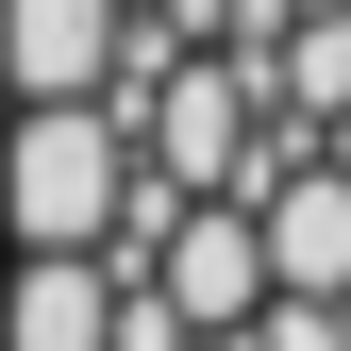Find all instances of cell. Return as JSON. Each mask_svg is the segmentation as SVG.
<instances>
[{"instance_id": "cell-3", "label": "cell", "mask_w": 351, "mask_h": 351, "mask_svg": "<svg viewBox=\"0 0 351 351\" xmlns=\"http://www.w3.org/2000/svg\"><path fill=\"white\" fill-rule=\"evenodd\" d=\"M117 34H134V0H0V84L17 101H101Z\"/></svg>"}, {"instance_id": "cell-1", "label": "cell", "mask_w": 351, "mask_h": 351, "mask_svg": "<svg viewBox=\"0 0 351 351\" xmlns=\"http://www.w3.org/2000/svg\"><path fill=\"white\" fill-rule=\"evenodd\" d=\"M117 184H134V117L17 101V134H0V217H17V251H101L117 234Z\"/></svg>"}, {"instance_id": "cell-6", "label": "cell", "mask_w": 351, "mask_h": 351, "mask_svg": "<svg viewBox=\"0 0 351 351\" xmlns=\"http://www.w3.org/2000/svg\"><path fill=\"white\" fill-rule=\"evenodd\" d=\"M285 84H301V101H335V84H351V17H318V34H301V51H285Z\"/></svg>"}, {"instance_id": "cell-5", "label": "cell", "mask_w": 351, "mask_h": 351, "mask_svg": "<svg viewBox=\"0 0 351 351\" xmlns=\"http://www.w3.org/2000/svg\"><path fill=\"white\" fill-rule=\"evenodd\" d=\"M251 251H268V301H351V184L335 167L285 184L268 217H251Z\"/></svg>"}, {"instance_id": "cell-4", "label": "cell", "mask_w": 351, "mask_h": 351, "mask_svg": "<svg viewBox=\"0 0 351 351\" xmlns=\"http://www.w3.org/2000/svg\"><path fill=\"white\" fill-rule=\"evenodd\" d=\"M0 351H117V268H101V251H17Z\"/></svg>"}, {"instance_id": "cell-2", "label": "cell", "mask_w": 351, "mask_h": 351, "mask_svg": "<svg viewBox=\"0 0 351 351\" xmlns=\"http://www.w3.org/2000/svg\"><path fill=\"white\" fill-rule=\"evenodd\" d=\"M151 301H167L184 335H251V318H268V251H251V217H234V201H184V217L151 234Z\"/></svg>"}]
</instances>
